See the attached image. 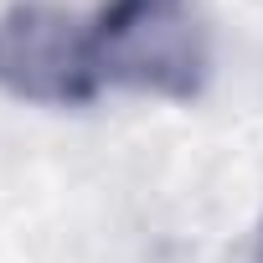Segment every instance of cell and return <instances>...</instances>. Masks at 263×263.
I'll list each match as a JSON object with an SVG mask.
<instances>
[{
  "mask_svg": "<svg viewBox=\"0 0 263 263\" xmlns=\"http://www.w3.org/2000/svg\"><path fill=\"white\" fill-rule=\"evenodd\" d=\"M88 36L103 88L191 103L212 83V31L196 0H103Z\"/></svg>",
  "mask_w": 263,
  "mask_h": 263,
  "instance_id": "cell-1",
  "label": "cell"
},
{
  "mask_svg": "<svg viewBox=\"0 0 263 263\" xmlns=\"http://www.w3.org/2000/svg\"><path fill=\"white\" fill-rule=\"evenodd\" d=\"M0 93L42 108H83L103 93L88 21L52 0H16L0 11Z\"/></svg>",
  "mask_w": 263,
  "mask_h": 263,
  "instance_id": "cell-2",
  "label": "cell"
},
{
  "mask_svg": "<svg viewBox=\"0 0 263 263\" xmlns=\"http://www.w3.org/2000/svg\"><path fill=\"white\" fill-rule=\"evenodd\" d=\"M253 263H263V232H258V253H253Z\"/></svg>",
  "mask_w": 263,
  "mask_h": 263,
  "instance_id": "cell-3",
  "label": "cell"
}]
</instances>
